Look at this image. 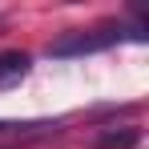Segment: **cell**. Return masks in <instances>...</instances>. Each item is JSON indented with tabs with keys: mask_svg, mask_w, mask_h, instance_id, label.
<instances>
[{
	"mask_svg": "<svg viewBox=\"0 0 149 149\" xmlns=\"http://www.w3.org/2000/svg\"><path fill=\"white\" fill-rule=\"evenodd\" d=\"M0 149H4V145H0Z\"/></svg>",
	"mask_w": 149,
	"mask_h": 149,
	"instance_id": "4",
	"label": "cell"
},
{
	"mask_svg": "<svg viewBox=\"0 0 149 149\" xmlns=\"http://www.w3.org/2000/svg\"><path fill=\"white\" fill-rule=\"evenodd\" d=\"M32 69V56L28 52H0V93L4 89H16Z\"/></svg>",
	"mask_w": 149,
	"mask_h": 149,
	"instance_id": "2",
	"label": "cell"
},
{
	"mask_svg": "<svg viewBox=\"0 0 149 149\" xmlns=\"http://www.w3.org/2000/svg\"><path fill=\"white\" fill-rule=\"evenodd\" d=\"M137 141H141L137 129H105L97 137V149H133Z\"/></svg>",
	"mask_w": 149,
	"mask_h": 149,
	"instance_id": "3",
	"label": "cell"
},
{
	"mask_svg": "<svg viewBox=\"0 0 149 149\" xmlns=\"http://www.w3.org/2000/svg\"><path fill=\"white\" fill-rule=\"evenodd\" d=\"M121 40H145V28L133 24V28H121V24H109V28H89V32H69L61 40L49 45V56H85V52H101L109 45H121Z\"/></svg>",
	"mask_w": 149,
	"mask_h": 149,
	"instance_id": "1",
	"label": "cell"
}]
</instances>
